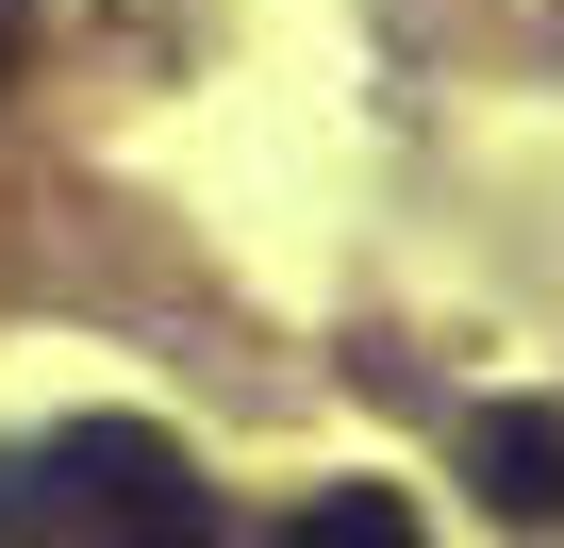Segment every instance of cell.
Masks as SVG:
<instances>
[{
  "label": "cell",
  "instance_id": "2",
  "mask_svg": "<svg viewBox=\"0 0 564 548\" xmlns=\"http://www.w3.org/2000/svg\"><path fill=\"white\" fill-rule=\"evenodd\" d=\"M465 465H481V498H498L514 531H547V515H564V416H547V399L481 416V449H465Z\"/></svg>",
  "mask_w": 564,
  "mask_h": 548
},
{
  "label": "cell",
  "instance_id": "5",
  "mask_svg": "<svg viewBox=\"0 0 564 548\" xmlns=\"http://www.w3.org/2000/svg\"><path fill=\"white\" fill-rule=\"evenodd\" d=\"M0 67H18V34H0Z\"/></svg>",
  "mask_w": 564,
  "mask_h": 548
},
{
  "label": "cell",
  "instance_id": "3",
  "mask_svg": "<svg viewBox=\"0 0 564 548\" xmlns=\"http://www.w3.org/2000/svg\"><path fill=\"white\" fill-rule=\"evenodd\" d=\"M265 548H415V498H399V482H316Z\"/></svg>",
  "mask_w": 564,
  "mask_h": 548
},
{
  "label": "cell",
  "instance_id": "1",
  "mask_svg": "<svg viewBox=\"0 0 564 548\" xmlns=\"http://www.w3.org/2000/svg\"><path fill=\"white\" fill-rule=\"evenodd\" d=\"M51 531H100V548H216V498H199V465L166 449V432H133V416H84V432H51Z\"/></svg>",
  "mask_w": 564,
  "mask_h": 548
},
{
  "label": "cell",
  "instance_id": "4",
  "mask_svg": "<svg viewBox=\"0 0 564 548\" xmlns=\"http://www.w3.org/2000/svg\"><path fill=\"white\" fill-rule=\"evenodd\" d=\"M34 531H51V482H34L18 449H0V548H34Z\"/></svg>",
  "mask_w": 564,
  "mask_h": 548
}]
</instances>
